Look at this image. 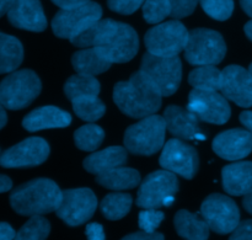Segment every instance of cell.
Masks as SVG:
<instances>
[{"label": "cell", "instance_id": "cell-1", "mask_svg": "<svg viewBox=\"0 0 252 240\" xmlns=\"http://www.w3.org/2000/svg\"><path fill=\"white\" fill-rule=\"evenodd\" d=\"M70 42L83 48L93 47L110 63L132 61L139 48V39L134 29L112 19L100 20Z\"/></svg>", "mask_w": 252, "mask_h": 240}, {"label": "cell", "instance_id": "cell-2", "mask_svg": "<svg viewBox=\"0 0 252 240\" xmlns=\"http://www.w3.org/2000/svg\"><path fill=\"white\" fill-rule=\"evenodd\" d=\"M161 93L142 71L132 74L129 80L120 81L113 89V101L125 115L133 118L152 116L161 107Z\"/></svg>", "mask_w": 252, "mask_h": 240}, {"label": "cell", "instance_id": "cell-3", "mask_svg": "<svg viewBox=\"0 0 252 240\" xmlns=\"http://www.w3.org/2000/svg\"><path fill=\"white\" fill-rule=\"evenodd\" d=\"M62 192L53 180L36 179L16 187L10 195V205L21 216H42L57 211Z\"/></svg>", "mask_w": 252, "mask_h": 240}, {"label": "cell", "instance_id": "cell-4", "mask_svg": "<svg viewBox=\"0 0 252 240\" xmlns=\"http://www.w3.org/2000/svg\"><path fill=\"white\" fill-rule=\"evenodd\" d=\"M166 123L164 117L152 115L127 128L125 147L133 154L153 155L164 147Z\"/></svg>", "mask_w": 252, "mask_h": 240}, {"label": "cell", "instance_id": "cell-5", "mask_svg": "<svg viewBox=\"0 0 252 240\" xmlns=\"http://www.w3.org/2000/svg\"><path fill=\"white\" fill-rule=\"evenodd\" d=\"M41 80L34 71H12L0 83V105L7 110L27 107L41 93Z\"/></svg>", "mask_w": 252, "mask_h": 240}, {"label": "cell", "instance_id": "cell-6", "mask_svg": "<svg viewBox=\"0 0 252 240\" xmlns=\"http://www.w3.org/2000/svg\"><path fill=\"white\" fill-rule=\"evenodd\" d=\"M226 44L219 32L209 29L189 31L185 47V58L193 66H216L224 59Z\"/></svg>", "mask_w": 252, "mask_h": 240}, {"label": "cell", "instance_id": "cell-7", "mask_svg": "<svg viewBox=\"0 0 252 240\" xmlns=\"http://www.w3.org/2000/svg\"><path fill=\"white\" fill-rule=\"evenodd\" d=\"M102 9L97 2L89 1L80 6L62 9L52 20V30L61 38L73 39L100 21Z\"/></svg>", "mask_w": 252, "mask_h": 240}, {"label": "cell", "instance_id": "cell-8", "mask_svg": "<svg viewBox=\"0 0 252 240\" xmlns=\"http://www.w3.org/2000/svg\"><path fill=\"white\" fill-rule=\"evenodd\" d=\"M140 71L159 89L162 96H171L181 84L182 63L179 56L159 57L145 53Z\"/></svg>", "mask_w": 252, "mask_h": 240}, {"label": "cell", "instance_id": "cell-9", "mask_svg": "<svg viewBox=\"0 0 252 240\" xmlns=\"http://www.w3.org/2000/svg\"><path fill=\"white\" fill-rule=\"evenodd\" d=\"M189 34L182 22L172 20L150 29L144 36V43L148 53L159 57H175L185 51Z\"/></svg>", "mask_w": 252, "mask_h": 240}, {"label": "cell", "instance_id": "cell-10", "mask_svg": "<svg viewBox=\"0 0 252 240\" xmlns=\"http://www.w3.org/2000/svg\"><path fill=\"white\" fill-rule=\"evenodd\" d=\"M201 214L209 229L218 234H229L240 223V211L230 197L213 194L201 206Z\"/></svg>", "mask_w": 252, "mask_h": 240}, {"label": "cell", "instance_id": "cell-11", "mask_svg": "<svg viewBox=\"0 0 252 240\" xmlns=\"http://www.w3.org/2000/svg\"><path fill=\"white\" fill-rule=\"evenodd\" d=\"M97 208V199L90 189H71L62 192V200L56 213L70 227L88 222Z\"/></svg>", "mask_w": 252, "mask_h": 240}, {"label": "cell", "instance_id": "cell-12", "mask_svg": "<svg viewBox=\"0 0 252 240\" xmlns=\"http://www.w3.org/2000/svg\"><path fill=\"white\" fill-rule=\"evenodd\" d=\"M179 191L176 174L159 170L148 175L138 191L137 206L144 209H158L164 206L165 200Z\"/></svg>", "mask_w": 252, "mask_h": 240}, {"label": "cell", "instance_id": "cell-13", "mask_svg": "<svg viewBox=\"0 0 252 240\" xmlns=\"http://www.w3.org/2000/svg\"><path fill=\"white\" fill-rule=\"evenodd\" d=\"M187 110L198 120L214 125H224L231 115L228 99L218 91H206L194 89L189 96Z\"/></svg>", "mask_w": 252, "mask_h": 240}, {"label": "cell", "instance_id": "cell-14", "mask_svg": "<svg viewBox=\"0 0 252 240\" xmlns=\"http://www.w3.org/2000/svg\"><path fill=\"white\" fill-rule=\"evenodd\" d=\"M159 163L167 171L191 180L198 170L199 162L198 154L193 147L180 139H170L164 145Z\"/></svg>", "mask_w": 252, "mask_h": 240}, {"label": "cell", "instance_id": "cell-15", "mask_svg": "<svg viewBox=\"0 0 252 240\" xmlns=\"http://www.w3.org/2000/svg\"><path fill=\"white\" fill-rule=\"evenodd\" d=\"M48 155L49 145L43 138H27L2 153L0 165L4 168L37 167L46 162Z\"/></svg>", "mask_w": 252, "mask_h": 240}, {"label": "cell", "instance_id": "cell-16", "mask_svg": "<svg viewBox=\"0 0 252 240\" xmlns=\"http://www.w3.org/2000/svg\"><path fill=\"white\" fill-rule=\"evenodd\" d=\"M220 91L240 107L252 106V76L240 66H228L221 70Z\"/></svg>", "mask_w": 252, "mask_h": 240}, {"label": "cell", "instance_id": "cell-17", "mask_svg": "<svg viewBox=\"0 0 252 240\" xmlns=\"http://www.w3.org/2000/svg\"><path fill=\"white\" fill-rule=\"evenodd\" d=\"M213 150L225 160H241L251 154L252 135L248 130H228L214 138Z\"/></svg>", "mask_w": 252, "mask_h": 240}, {"label": "cell", "instance_id": "cell-18", "mask_svg": "<svg viewBox=\"0 0 252 240\" xmlns=\"http://www.w3.org/2000/svg\"><path fill=\"white\" fill-rule=\"evenodd\" d=\"M12 26L32 32H42L47 27V19L39 0H14L7 11Z\"/></svg>", "mask_w": 252, "mask_h": 240}, {"label": "cell", "instance_id": "cell-19", "mask_svg": "<svg viewBox=\"0 0 252 240\" xmlns=\"http://www.w3.org/2000/svg\"><path fill=\"white\" fill-rule=\"evenodd\" d=\"M166 130L180 139H206L198 125V118L186 108L171 105L164 112Z\"/></svg>", "mask_w": 252, "mask_h": 240}, {"label": "cell", "instance_id": "cell-20", "mask_svg": "<svg viewBox=\"0 0 252 240\" xmlns=\"http://www.w3.org/2000/svg\"><path fill=\"white\" fill-rule=\"evenodd\" d=\"M71 122V116L65 111L54 106H44L25 116L22 126L29 132L47 130V128L68 127Z\"/></svg>", "mask_w": 252, "mask_h": 240}, {"label": "cell", "instance_id": "cell-21", "mask_svg": "<svg viewBox=\"0 0 252 240\" xmlns=\"http://www.w3.org/2000/svg\"><path fill=\"white\" fill-rule=\"evenodd\" d=\"M223 187L231 196H245L252 191V162H235L223 168Z\"/></svg>", "mask_w": 252, "mask_h": 240}, {"label": "cell", "instance_id": "cell-22", "mask_svg": "<svg viewBox=\"0 0 252 240\" xmlns=\"http://www.w3.org/2000/svg\"><path fill=\"white\" fill-rule=\"evenodd\" d=\"M127 162V149L123 147H110L93 153L84 160V168L91 174H102Z\"/></svg>", "mask_w": 252, "mask_h": 240}, {"label": "cell", "instance_id": "cell-23", "mask_svg": "<svg viewBox=\"0 0 252 240\" xmlns=\"http://www.w3.org/2000/svg\"><path fill=\"white\" fill-rule=\"evenodd\" d=\"M177 234L186 240H207L209 237V227L203 217L181 209L174 219Z\"/></svg>", "mask_w": 252, "mask_h": 240}, {"label": "cell", "instance_id": "cell-24", "mask_svg": "<svg viewBox=\"0 0 252 240\" xmlns=\"http://www.w3.org/2000/svg\"><path fill=\"white\" fill-rule=\"evenodd\" d=\"M96 182L110 190L134 189L140 182V174L132 168L118 167L112 170L96 175Z\"/></svg>", "mask_w": 252, "mask_h": 240}, {"label": "cell", "instance_id": "cell-25", "mask_svg": "<svg viewBox=\"0 0 252 240\" xmlns=\"http://www.w3.org/2000/svg\"><path fill=\"white\" fill-rule=\"evenodd\" d=\"M71 64L78 74L95 76L108 70L112 63L106 61L95 48L90 47L74 53L71 57Z\"/></svg>", "mask_w": 252, "mask_h": 240}, {"label": "cell", "instance_id": "cell-26", "mask_svg": "<svg viewBox=\"0 0 252 240\" xmlns=\"http://www.w3.org/2000/svg\"><path fill=\"white\" fill-rule=\"evenodd\" d=\"M24 59V47L14 36L0 32V74L16 70Z\"/></svg>", "mask_w": 252, "mask_h": 240}, {"label": "cell", "instance_id": "cell-27", "mask_svg": "<svg viewBox=\"0 0 252 240\" xmlns=\"http://www.w3.org/2000/svg\"><path fill=\"white\" fill-rule=\"evenodd\" d=\"M100 89V83L95 76L75 74L66 80L64 85V94L68 99L74 100L83 96H98Z\"/></svg>", "mask_w": 252, "mask_h": 240}, {"label": "cell", "instance_id": "cell-28", "mask_svg": "<svg viewBox=\"0 0 252 240\" xmlns=\"http://www.w3.org/2000/svg\"><path fill=\"white\" fill-rule=\"evenodd\" d=\"M189 81L197 90L218 91L221 85V70L216 66H199L189 73Z\"/></svg>", "mask_w": 252, "mask_h": 240}, {"label": "cell", "instance_id": "cell-29", "mask_svg": "<svg viewBox=\"0 0 252 240\" xmlns=\"http://www.w3.org/2000/svg\"><path fill=\"white\" fill-rule=\"evenodd\" d=\"M132 196L128 194H110L101 201L100 208L103 216L110 221H118L127 216L132 207Z\"/></svg>", "mask_w": 252, "mask_h": 240}, {"label": "cell", "instance_id": "cell-30", "mask_svg": "<svg viewBox=\"0 0 252 240\" xmlns=\"http://www.w3.org/2000/svg\"><path fill=\"white\" fill-rule=\"evenodd\" d=\"M73 110L78 117L88 122H95L105 115L106 106L97 96H83L71 100Z\"/></svg>", "mask_w": 252, "mask_h": 240}, {"label": "cell", "instance_id": "cell-31", "mask_svg": "<svg viewBox=\"0 0 252 240\" xmlns=\"http://www.w3.org/2000/svg\"><path fill=\"white\" fill-rule=\"evenodd\" d=\"M103 138H105V132L102 128L93 123L83 126L74 133L75 145L79 149L85 150V152H94L97 149L102 143Z\"/></svg>", "mask_w": 252, "mask_h": 240}, {"label": "cell", "instance_id": "cell-32", "mask_svg": "<svg viewBox=\"0 0 252 240\" xmlns=\"http://www.w3.org/2000/svg\"><path fill=\"white\" fill-rule=\"evenodd\" d=\"M49 232V222L41 216H33L20 228L14 240H46Z\"/></svg>", "mask_w": 252, "mask_h": 240}, {"label": "cell", "instance_id": "cell-33", "mask_svg": "<svg viewBox=\"0 0 252 240\" xmlns=\"http://www.w3.org/2000/svg\"><path fill=\"white\" fill-rule=\"evenodd\" d=\"M171 15L169 0H145L143 4V17L148 24H160Z\"/></svg>", "mask_w": 252, "mask_h": 240}, {"label": "cell", "instance_id": "cell-34", "mask_svg": "<svg viewBox=\"0 0 252 240\" xmlns=\"http://www.w3.org/2000/svg\"><path fill=\"white\" fill-rule=\"evenodd\" d=\"M202 9L208 16L218 21H225L234 11V0H199Z\"/></svg>", "mask_w": 252, "mask_h": 240}, {"label": "cell", "instance_id": "cell-35", "mask_svg": "<svg viewBox=\"0 0 252 240\" xmlns=\"http://www.w3.org/2000/svg\"><path fill=\"white\" fill-rule=\"evenodd\" d=\"M164 221V213L158 209H144L139 213L138 224L143 232L154 233L160 223Z\"/></svg>", "mask_w": 252, "mask_h": 240}, {"label": "cell", "instance_id": "cell-36", "mask_svg": "<svg viewBox=\"0 0 252 240\" xmlns=\"http://www.w3.org/2000/svg\"><path fill=\"white\" fill-rule=\"evenodd\" d=\"M171 5V15L174 19H184L189 16L196 9L199 0H169Z\"/></svg>", "mask_w": 252, "mask_h": 240}, {"label": "cell", "instance_id": "cell-37", "mask_svg": "<svg viewBox=\"0 0 252 240\" xmlns=\"http://www.w3.org/2000/svg\"><path fill=\"white\" fill-rule=\"evenodd\" d=\"M145 0H107L108 7L112 11L118 12L122 15H130L137 11Z\"/></svg>", "mask_w": 252, "mask_h": 240}, {"label": "cell", "instance_id": "cell-38", "mask_svg": "<svg viewBox=\"0 0 252 240\" xmlns=\"http://www.w3.org/2000/svg\"><path fill=\"white\" fill-rule=\"evenodd\" d=\"M229 240H252V219L240 222L231 232Z\"/></svg>", "mask_w": 252, "mask_h": 240}, {"label": "cell", "instance_id": "cell-39", "mask_svg": "<svg viewBox=\"0 0 252 240\" xmlns=\"http://www.w3.org/2000/svg\"><path fill=\"white\" fill-rule=\"evenodd\" d=\"M85 234L88 240H106L103 227L98 223H90L86 226Z\"/></svg>", "mask_w": 252, "mask_h": 240}, {"label": "cell", "instance_id": "cell-40", "mask_svg": "<svg viewBox=\"0 0 252 240\" xmlns=\"http://www.w3.org/2000/svg\"><path fill=\"white\" fill-rule=\"evenodd\" d=\"M122 240H164V236L161 233H147V232H138V233L129 234L125 237Z\"/></svg>", "mask_w": 252, "mask_h": 240}, {"label": "cell", "instance_id": "cell-41", "mask_svg": "<svg viewBox=\"0 0 252 240\" xmlns=\"http://www.w3.org/2000/svg\"><path fill=\"white\" fill-rule=\"evenodd\" d=\"M57 6H59L61 9H70V7L80 6V5L86 4L90 0H52Z\"/></svg>", "mask_w": 252, "mask_h": 240}, {"label": "cell", "instance_id": "cell-42", "mask_svg": "<svg viewBox=\"0 0 252 240\" xmlns=\"http://www.w3.org/2000/svg\"><path fill=\"white\" fill-rule=\"evenodd\" d=\"M15 231L12 227L7 223H0V240H14Z\"/></svg>", "mask_w": 252, "mask_h": 240}, {"label": "cell", "instance_id": "cell-43", "mask_svg": "<svg viewBox=\"0 0 252 240\" xmlns=\"http://www.w3.org/2000/svg\"><path fill=\"white\" fill-rule=\"evenodd\" d=\"M240 122L252 135V111H243L240 113Z\"/></svg>", "mask_w": 252, "mask_h": 240}, {"label": "cell", "instance_id": "cell-44", "mask_svg": "<svg viewBox=\"0 0 252 240\" xmlns=\"http://www.w3.org/2000/svg\"><path fill=\"white\" fill-rule=\"evenodd\" d=\"M11 187L12 181L10 180V177L5 176V175H0V194L7 192L9 190H11Z\"/></svg>", "mask_w": 252, "mask_h": 240}, {"label": "cell", "instance_id": "cell-45", "mask_svg": "<svg viewBox=\"0 0 252 240\" xmlns=\"http://www.w3.org/2000/svg\"><path fill=\"white\" fill-rule=\"evenodd\" d=\"M243 206H244V208L249 212V213L252 214V191H250L249 194H246L245 196H244Z\"/></svg>", "mask_w": 252, "mask_h": 240}, {"label": "cell", "instance_id": "cell-46", "mask_svg": "<svg viewBox=\"0 0 252 240\" xmlns=\"http://www.w3.org/2000/svg\"><path fill=\"white\" fill-rule=\"evenodd\" d=\"M14 0H0V17L7 14Z\"/></svg>", "mask_w": 252, "mask_h": 240}, {"label": "cell", "instance_id": "cell-47", "mask_svg": "<svg viewBox=\"0 0 252 240\" xmlns=\"http://www.w3.org/2000/svg\"><path fill=\"white\" fill-rule=\"evenodd\" d=\"M240 5L244 11L252 17V0H240Z\"/></svg>", "mask_w": 252, "mask_h": 240}, {"label": "cell", "instance_id": "cell-48", "mask_svg": "<svg viewBox=\"0 0 252 240\" xmlns=\"http://www.w3.org/2000/svg\"><path fill=\"white\" fill-rule=\"evenodd\" d=\"M6 121H7V116H6V112H5V108L0 105V130L6 125Z\"/></svg>", "mask_w": 252, "mask_h": 240}, {"label": "cell", "instance_id": "cell-49", "mask_svg": "<svg viewBox=\"0 0 252 240\" xmlns=\"http://www.w3.org/2000/svg\"><path fill=\"white\" fill-rule=\"evenodd\" d=\"M244 31H245L246 36L249 37V38L252 41V20L251 21H249L248 24L245 25V27H244Z\"/></svg>", "mask_w": 252, "mask_h": 240}, {"label": "cell", "instance_id": "cell-50", "mask_svg": "<svg viewBox=\"0 0 252 240\" xmlns=\"http://www.w3.org/2000/svg\"><path fill=\"white\" fill-rule=\"evenodd\" d=\"M249 71H250V75L252 76V63L250 64V67H249Z\"/></svg>", "mask_w": 252, "mask_h": 240}]
</instances>
